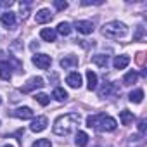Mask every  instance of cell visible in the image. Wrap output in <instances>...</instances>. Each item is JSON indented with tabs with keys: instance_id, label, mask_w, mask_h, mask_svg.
<instances>
[{
	"instance_id": "6da1fadb",
	"label": "cell",
	"mask_w": 147,
	"mask_h": 147,
	"mask_svg": "<svg viewBox=\"0 0 147 147\" xmlns=\"http://www.w3.org/2000/svg\"><path fill=\"white\" fill-rule=\"evenodd\" d=\"M82 121V114L80 113H67V114H61L55 121H54V133L55 135H61V137H66L69 135L73 130H75Z\"/></svg>"
},
{
	"instance_id": "7a4b0ae2",
	"label": "cell",
	"mask_w": 147,
	"mask_h": 147,
	"mask_svg": "<svg viewBox=\"0 0 147 147\" xmlns=\"http://www.w3.org/2000/svg\"><path fill=\"white\" fill-rule=\"evenodd\" d=\"M87 126L88 128H95L99 131H113L116 130L118 123L114 118L111 116H106V114H94V116H88L87 118Z\"/></svg>"
},
{
	"instance_id": "3957f363",
	"label": "cell",
	"mask_w": 147,
	"mask_h": 147,
	"mask_svg": "<svg viewBox=\"0 0 147 147\" xmlns=\"http://www.w3.org/2000/svg\"><path fill=\"white\" fill-rule=\"evenodd\" d=\"M102 35L111 40H119L128 35V26L119 21H109L102 26Z\"/></svg>"
},
{
	"instance_id": "277c9868",
	"label": "cell",
	"mask_w": 147,
	"mask_h": 147,
	"mask_svg": "<svg viewBox=\"0 0 147 147\" xmlns=\"http://www.w3.org/2000/svg\"><path fill=\"white\" fill-rule=\"evenodd\" d=\"M31 62L38 67V69H49L50 64H52V57L47 55V54H35L31 57Z\"/></svg>"
},
{
	"instance_id": "5b68a950",
	"label": "cell",
	"mask_w": 147,
	"mask_h": 147,
	"mask_svg": "<svg viewBox=\"0 0 147 147\" xmlns=\"http://www.w3.org/2000/svg\"><path fill=\"white\" fill-rule=\"evenodd\" d=\"M45 83H43V78H40V76H35V78H31L26 85H23L21 87V92H24V94H28V92H33L35 88H42Z\"/></svg>"
},
{
	"instance_id": "8992f818",
	"label": "cell",
	"mask_w": 147,
	"mask_h": 147,
	"mask_svg": "<svg viewBox=\"0 0 147 147\" xmlns=\"http://www.w3.org/2000/svg\"><path fill=\"white\" fill-rule=\"evenodd\" d=\"M47 125H49V119H47L45 116H38V118H35V119L31 121L30 130L35 131V133H40V131H43V130L47 128Z\"/></svg>"
},
{
	"instance_id": "52a82bcc",
	"label": "cell",
	"mask_w": 147,
	"mask_h": 147,
	"mask_svg": "<svg viewBox=\"0 0 147 147\" xmlns=\"http://www.w3.org/2000/svg\"><path fill=\"white\" fill-rule=\"evenodd\" d=\"M0 23H2V26H5L7 30H12L16 26V14L11 12V11L4 12L2 16H0Z\"/></svg>"
},
{
	"instance_id": "ba28073f",
	"label": "cell",
	"mask_w": 147,
	"mask_h": 147,
	"mask_svg": "<svg viewBox=\"0 0 147 147\" xmlns=\"http://www.w3.org/2000/svg\"><path fill=\"white\" fill-rule=\"evenodd\" d=\"M66 83L71 88H80L82 87V75H80V73H76V71L69 73V75L66 76Z\"/></svg>"
},
{
	"instance_id": "9c48e42d",
	"label": "cell",
	"mask_w": 147,
	"mask_h": 147,
	"mask_svg": "<svg viewBox=\"0 0 147 147\" xmlns=\"http://www.w3.org/2000/svg\"><path fill=\"white\" fill-rule=\"evenodd\" d=\"M75 28H76L78 33H82V35H90V33H94V23H90V21H76V23H75Z\"/></svg>"
},
{
	"instance_id": "30bf717a",
	"label": "cell",
	"mask_w": 147,
	"mask_h": 147,
	"mask_svg": "<svg viewBox=\"0 0 147 147\" xmlns=\"http://www.w3.org/2000/svg\"><path fill=\"white\" fill-rule=\"evenodd\" d=\"M52 18H54V14H52L49 9H40V11L36 12V16H35V21H36L38 24H45V23L52 21Z\"/></svg>"
},
{
	"instance_id": "8fae6325",
	"label": "cell",
	"mask_w": 147,
	"mask_h": 147,
	"mask_svg": "<svg viewBox=\"0 0 147 147\" xmlns=\"http://www.w3.org/2000/svg\"><path fill=\"white\" fill-rule=\"evenodd\" d=\"M0 78H2L4 82H9L12 78V67L5 61H0Z\"/></svg>"
},
{
	"instance_id": "7c38bea8",
	"label": "cell",
	"mask_w": 147,
	"mask_h": 147,
	"mask_svg": "<svg viewBox=\"0 0 147 147\" xmlns=\"http://www.w3.org/2000/svg\"><path fill=\"white\" fill-rule=\"evenodd\" d=\"M14 116L19 118V119H31V118H33V111H31V107L23 106V107H18V109L14 111Z\"/></svg>"
},
{
	"instance_id": "4fadbf2b",
	"label": "cell",
	"mask_w": 147,
	"mask_h": 147,
	"mask_svg": "<svg viewBox=\"0 0 147 147\" xmlns=\"http://www.w3.org/2000/svg\"><path fill=\"white\" fill-rule=\"evenodd\" d=\"M75 66H78V57L76 55H64L61 59V67H64V69H71Z\"/></svg>"
},
{
	"instance_id": "5bb4252c",
	"label": "cell",
	"mask_w": 147,
	"mask_h": 147,
	"mask_svg": "<svg viewBox=\"0 0 147 147\" xmlns=\"http://www.w3.org/2000/svg\"><path fill=\"white\" fill-rule=\"evenodd\" d=\"M97 83H99L97 75H95L92 69H88V71H87V88L92 92V90H95V88H97Z\"/></svg>"
},
{
	"instance_id": "9a60e30c",
	"label": "cell",
	"mask_w": 147,
	"mask_h": 147,
	"mask_svg": "<svg viewBox=\"0 0 147 147\" xmlns=\"http://www.w3.org/2000/svg\"><path fill=\"white\" fill-rule=\"evenodd\" d=\"M128 64H130V57L128 55H116L114 61H113V66L116 69H125Z\"/></svg>"
},
{
	"instance_id": "2e32d148",
	"label": "cell",
	"mask_w": 147,
	"mask_h": 147,
	"mask_svg": "<svg viewBox=\"0 0 147 147\" xmlns=\"http://www.w3.org/2000/svg\"><path fill=\"white\" fill-rule=\"evenodd\" d=\"M55 36H57V33H55V30H52V28H43V30L40 31V38L45 40V42H55Z\"/></svg>"
},
{
	"instance_id": "e0dca14e",
	"label": "cell",
	"mask_w": 147,
	"mask_h": 147,
	"mask_svg": "<svg viewBox=\"0 0 147 147\" xmlns=\"http://www.w3.org/2000/svg\"><path fill=\"white\" fill-rule=\"evenodd\" d=\"M118 90V87H116V83H106L100 90H99V95L100 97H109L111 94H114Z\"/></svg>"
},
{
	"instance_id": "ac0fdd59",
	"label": "cell",
	"mask_w": 147,
	"mask_h": 147,
	"mask_svg": "<svg viewBox=\"0 0 147 147\" xmlns=\"http://www.w3.org/2000/svg\"><path fill=\"white\" fill-rule=\"evenodd\" d=\"M128 99H130V102H133V104H140V102L144 100V90H142V88H137V90L130 92Z\"/></svg>"
},
{
	"instance_id": "d6986e66",
	"label": "cell",
	"mask_w": 147,
	"mask_h": 147,
	"mask_svg": "<svg viewBox=\"0 0 147 147\" xmlns=\"http://www.w3.org/2000/svg\"><path fill=\"white\" fill-rule=\"evenodd\" d=\"M119 121H121V125L128 126V125L133 121V113H131V111H128V109H123V111L119 113Z\"/></svg>"
},
{
	"instance_id": "ffe728a7",
	"label": "cell",
	"mask_w": 147,
	"mask_h": 147,
	"mask_svg": "<svg viewBox=\"0 0 147 147\" xmlns=\"http://www.w3.org/2000/svg\"><path fill=\"white\" fill-rule=\"evenodd\" d=\"M75 144H76L78 147H87V145H88V135H87L85 131H78L76 137H75Z\"/></svg>"
},
{
	"instance_id": "44dd1931",
	"label": "cell",
	"mask_w": 147,
	"mask_h": 147,
	"mask_svg": "<svg viewBox=\"0 0 147 147\" xmlns=\"http://www.w3.org/2000/svg\"><path fill=\"white\" fill-rule=\"evenodd\" d=\"M92 62H94V64H97V66H100V67H106V66H107V62H109V57H107V55H104V54H97V55H94V57H92Z\"/></svg>"
},
{
	"instance_id": "7402d4cb",
	"label": "cell",
	"mask_w": 147,
	"mask_h": 147,
	"mask_svg": "<svg viewBox=\"0 0 147 147\" xmlns=\"http://www.w3.org/2000/svg\"><path fill=\"white\" fill-rule=\"evenodd\" d=\"M52 97L55 99V100H59V102H64L66 99H67V92L64 90V88H54V92H52Z\"/></svg>"
},
{
	"instance_id": "603a6c76",
	"label": "cell",
	"mask_w": 147,
	"mask_h": 147,
	"mask_svg": "<svg viewBox=\"0 0 147 147\" xmlns=\"http://www.w3.org/2000/svg\"><path fill=\"white\" fill-rule=\"evenodd\" d=\"M137 78H138V73L137 71H128L126 75H125V78H123V83L125 85H133L137 82Z\"/></svg>"
},
{
	"instance_id": "cb8c5ba5",
	"label": "cell",
	"mask_w": 147,
	"mask_h": 147,
	"mask_svg": "<svg viewBox=\"0 0 147 147\" xmlns=\"http://www.w3.org/2000/svg\"><path fill=\"white\" fill-rule=\"evenodd\" d=\"M71 30H73V28H71L69 23H59V24H57V33H61L62 36H67V35L71 33Z\"/></svg>"
},
{
	"instance_id": "d4e9b609",
	"label": "cell",
	"mask_w": 147,
	"mask_h": 147,
	"mask_svg": "<svg viewBox=\"0 0 147 147\" xmlns=\"http://www.w3.org/2000/svg\"><path fill=\"white\" fill-rule=\"evenodd\" d=\"M35 100H36L40 106H47V104L50 102V97H49L47 94H42V92H40V94H35Z\"/></svg>"
},
{
	"instance_id": "484cf974",
	"label": "cell",
	"mask_w": 147,
	"mask_h": 147,
	"mask_svg": "<svg viewBox=\"0 0 147 147\" xmlns=\"http://www.w3.org/2000/svg\"><path fill=\"white\" fill-rule=\"evenodd\" d=\"M31 147H52V142L49 138H38L36 142H33Z\"/></svg>"
},
{
	"instance_id": "4316f807",
	"label": "cell",
	"mask_w": 147,
	"mask_h": 147,
	"mask_svg": "<svg viewBox=\"0 0 147 147\" xmlns=\"http://www.w3.org/2000/svg\"><path fill=\"white\" fill-rule=\"evenodd\" d=\"M54 5H55L57 11H64V9H67V2H64V0H55Z\"/></svg>"
},
{
	"instance_id": "83f0119b",
	"label": "cell",
	"mask_w": 147,
	"mask_h": 147,
	"mask_svg": "<svg viewBox=\"0 0 147 147\" xmlns=\"http://www.w3.org/2000/svg\"><path fill=\"white\" fill-rule=\"evenodd\" d=\"M144 36V26L140 24V26H137V31H135V35H133V40L137 42V40H140Z\"/></svg>"
},
{
	"instance_id": "f1b7e54d",
	"label": "cell",
	"mask_w": 147,
	"mask_h": 147,
	"mask_svg": "<svg viewBox=\"0 0 147 147\" xmlns=\"http://www.w3.org/2000/svg\"><path fill=\"white\" fill-rule=\"evenodd\" d=\"M21 5V16H23V19H26L28 18V11H30V7H28V4H19Z\"/></svg>"
},
{
	"instance_id": "f546056e",
	"label": "cell",
	"mask_w": 147,
	"mask_h": 147,
	"mask_svg": "<svg viewBox=\"0 0 147 147\" xmlns=\"http://www.w3.org/2000/svg\"><path fill=\"white\" fill-rule=\"evenodd\" d=\"M138 130H140V133H145V121L144 119L138 123Z\"/></svg>"
},
{
	"instance_id": "4dcf8cb0",
	"label": "cell",
	"mask_w": 147,
	"mask_h": 147,
	"mask_svg": "<svg viewBox=\"0 0 147 147\" xmlns=\"http://www.w3.org/2000/svg\"><path fill=\"white\" fill-rule=\"evenodd\" d=\"M14 2H12V0H7V2H0V7H11Z\"/></svg>"
},
{
	"instance_id": "1f68e13d",
	"label": "cell",
	"mask_w": 147,
	"mask_h": 147,
	"mask_svg": "<svg viewBox=\"0 0 147 147\" xmlns=\"http://www.w3.org/2000/svg\"><path fill=\"white\" fill-rule=\"evenodd\" d=\"M36 49H38V43L33 42V43H31V50H36Z\"/></svg>"
},
{
	"instance_id": "d6a6232c",
	"label": "cell",
	"mask_w": 147,
	"mask_h": 147,
	"mask_svg": "<svg viewBox=\"0 0 147 147\" xmlns=\"http://www.w3.org/2000/svg\"><path fill=\"white\" fill-rule=\"evenodd\" d=\"M2 147H14L12 144H5V145H2Z\"/></svg>"
},
{
	"instance_id": "836d02e7",
	"label": "cell",
	"mask_w": 147,
	"mask_h": 147,
	"mask_svg": "<svg viewBox=\"0 0 147 147\" xmlns=\"http://www.w3.org/2000/svg\"><path fill=\"white\" fill-rule=\"evenodd\" d=\"M0 104H2V97H0Z\"/></svg>"
}]
</instances>
